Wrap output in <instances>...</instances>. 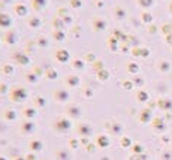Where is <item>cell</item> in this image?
<instances>
[{"mask_svg": "<svg viewBox=\"0 0 172 160\" xmlns=\"http://www.w3.org/2000/svg\"><path fill=\"white\" fill-rule=\"evenodd\" d=\"M14 12L18 15V16H25V15H27V12H29V8H27V5H25V3H18V5H15Z\"/></svg>", "mask_w": 172, "mask_h": 160, "instance_id": "cell-1", "label": "cell"}, {"mask_svg": "<svg viewBox=\"0 0 172 160\" xmlns=\"http://www.w3.org/2000/svg\"><path fill=\"white\" fill-rule=\"evenodd\" d=\"M93 23H97V24H103V21H100V20H96V18L93 20ZM93 29L99 32V30H102V29H105V25H96V24H93Z\"/></svg>", "mask_w": 172, "mask_h": 160, "instance_id": "cell-8", "label": "cell"}, {"mask_svg": "<svg viewBox=\"0 0 172 160\" xmlns=\"http://www.w3.org/2000/svg\"><path fill=\"white\" fill-rule=\"evenodd\" d=\"M56 57H57L60 61H62V63H64V61L69 60V52H67L66 49H58L57 54H56Z\"/></svg>", "mask_w": 172, "mask_h": 160, "instance_id": "cell-4", "label": "cell"}, {"mask_svg": "<svg viewBox=\"0 0 172 160\" xmlns=\"http://www.w3.org/2000/svg\"><path fill=\"white\" fill-rule=\"evenodd\" d=\"M47 3H48L47 0H32V5H33V8H34L36 11H40L42 8H45Z\"/></svg>", "mask_w": 172, "mask_h": 160, "instance_id": "cell-5", "label": "cell"}, {"mask_svg": "<svg viewBox=\"0 0 172 160\" xmlns=\"http://www.w3.org/2000/svg\"><path fill=\"white\" fill-rule=\"evenodd\" d=\"M12 25V18L5 12H0V27H11Z\"/></svg>", "mask_w": 172, "mask_h": 160, "instance_id": "cell-2", "label": "cell"}, {"mask_svg": "<svg viewBox=\"0 0 172 160\" xmlns=\"http://www.w3.org/2000/svg\"><path fill=\"white\" fill-rule=\"evenodd\" d=\"M71 5H72L73 8H79L82 3H81V0H71Z\"/></svg>", "mask_w": 172, "mask_h": 160, "instance_id": "cell-9", "label": "cell"}, {"mask_svg": "<svg viewBox=\"0 0 172 160\" xmlns=\"http://www.w3.org/2000/svg\"><path fill=\"white\" fill-rule=\"evenodd\" d=\"M5 41L8 43H11V45H14V43H16V41H18V38H16V33L15 32H8L5 34Z\"/></svg>", "mask_w": 172, "mask_h": 160, "instance_id": "cell-3", "label": "cell"}, {"mask_svg": "<svg viewBox=\"0 0 172 160\" xmlns=\"http://www.w3.org/2000/svg\"><path fill=\"white\" fill-rule=\"evenodd\" d=\"M18 58H20L18 61H20V63H23V65H27V63H29V60H27V58H25V57H21V56H20Z\"/></svg>", "mask_w": 172, "mask_h": 160, "instance_id": "cell-10", "label": "cell"}, {"mask_svg": "<svg viewBox=\"0 0 172 160\" xmlns=\"http://www.w3.org/2000/svg\"><path fill=\"white\" fill-rule=\"evenodd\" d=\"M40 24H42V21H40L39 16H36V15H34L33 18L29 20V25H30L32 29H38V27H40Z\"/></svg>", "mask_w": 172, "mask_h": 160, "instance_id": "cell-6", "label": "cell"}, {"mask_svg": "<svg viewBox=\"0 0 172 160\" xmlns=\"http://www.w3.org/2000/svg\"><path fill=\"white\" fill-rule=\"evenodd\" d=\"M54 38H56V41H60V42H62V41H64L66 38H64V33L63 32H54Z\"/></svg>", "mask_w": 172, "mask_h": 160, "instance_id": "cell-7", "label": "cell"}]
</instances>
